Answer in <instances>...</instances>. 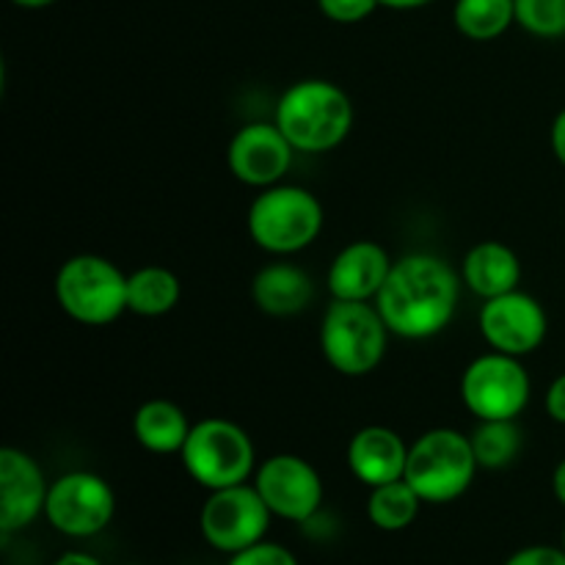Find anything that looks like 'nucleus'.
Masks as SVG:
<instances>
[{"instance_id": "obj_11", "label": "nucleus", "mask_w": 565, "mask_h": 565, "mask_svg": "<svg viewBox=\"0 0 565 565\" xmlns=\"http://www.w3.org/2000/svg\"><path fill=\"white\" fill-rule=\"evenodd\" d=\"M254 489L268 511L285 522L307 524L323 505V478L307 458L296 452H276L265 458L254 472Z\"/></svg>"}, {"instance_id": "obj_4", "label": "nucleus", "mask_w": 565, "mask_h": 565, "mask_svg": "<svg viewBox=\"0 0 565 565\" xmlns=\"http://www.w3.org/2000/svg\"><path fill=\"white\" fill-rule=\"evenodd\" d=\"M390 326L375 301H337L326 307L320 320V353L326 364L345 379H364L381 367L390 348Z\"/></svg>"}, {"instance_id": "obj_26", "label": "nucleus", "mask_w": 565, "mask_h": 565, "mask_svg": "<svg viewBox=\"0 0 565 565\" xmlns=\"http://www.w3.org/2000/svg\"><path fill=\"white\" fill-rule=\"evenodd\" d=\"M379 0H318V9L326 20L340 22V25H356L373 17L379 9Z\"/></svg>"}, {"instance_id": "obj_9", "label": "nucleus", "mask_w": 565, "mask_h": 565, "mask_svg": "<svg viewBox=\"0 0 565 565\" xmlns=\"http://www.w3.org/2000/svg\"><path fill=\"white\" fill-rule=\"evenodd\" d=\"M116 516V494L97 472L75 469L50 483L44 519L66 539L99 535Z\"/></svg>"}, {"instance_id": "obj_34", "label": "nucleus", "mask_w": 565, "mask_h": 565, "mask_svg": "<svg viewBox=\"0 0 565 565\" xmlns=\"http://www.w3.org/2000/svg\"><path fill=\"white\" fill-rule=\"evenodd\" d=\"M563 550H565V530H563Z\"/></svg>"}, {"instance_id": "obj_7", "label": "nucleus", "mask_w": 565, "mask_h": 565, "mask_svg": "<svg viewBox=\"0 0 565 565\" xmlns=\"http://www.w3.org/2000/svg\"><path fill=\"white\" fill-rule=\"evenodd\" d=\"M127 276L108 257L75 254L55 274L53 292L61 312L81 326H110L127 309Z\"/></svg>"}, {"instance_id": "obj_19", "label": "nucleus", "mask_w": 565, "mask_h": 565, "mask_svg": "<svg viewBox=\"0 0 565 565\" xmlns=\"http://www.w3.org/2000/svg\"><path fill=\"white\" fill-rule=\"evenodd\" d=\"M191 428L182 406L166 397H152L132 414V436L152 456H180Z\"/></svg>"}, {"instance_id": "obj_20", "label": "nucleus", "mask_w": 565, "mask_h": 565, "mask_svg": "<svg viewBox=\"0 0 565 565\" xmlns=\"http://www.w3.org/2000/svg\"><path fill=\"white\" fill-rule=\"evenodd\" d=\"M182 298L180 276L163 265H143L127 276V309L138 318H163Z\"/></svg>"}, {"instance_id": "obj_14", "label": "nucleus", "mask_w": 565, "mask_h": 565, "mask_svg": "<svg viewBox=\"0 0 565 565\" xmlns=\"http://www.w3.org/2000/svg\"><path fill=\"white\" fill-rule=\"evenodd\" d=\"M50 480L42 463L20 447L0 450V533L11 535L44 516Z\"/></svg>"}, {"instance_id": "obj_28", "label": "nucleus", "mask_w": 565, "mask_h": 565, "mask_svg": "<svg viewBox=\"0 0 565 565\" xmlns=\"http://www.w3.org/2000/svg\"><path fill=\"white\" fill-rule=\"evenodd\" d=\"M544 408L552 423L565 425V373L557 375L544 395Z\"/></svg>"}, {"instance_id": "obj_33", "label": "nucleus", "mask_w": 565, "mask_h": 565, "mask_svg": "<svg viewBox=\"0 0 565 565\" xmlns=\"http://www.w3.org/2000/svg\"><path fill=\"white\" fill-rule=\"evenodd\" d=\"M14 6H20V9H47V6L58 3V0H11Z\"/></svg>"}, {"instance_id": "obj_3", "label": "nucleus", "mask_w": 565, "mask_h": 565, "mask_svg": "<svg viewBox=\"0 0 565 565\" xmlns=\"http://www.w3.org/2000/svg\"><path fill=\"white\" fill-rule=\"evenodd\" d=\"M323 224L320 199L309 188L290 182L263 188L246 213V230L254 246L274 257H292L309 248L323 232Z\"/></svg>"}, {"instance_id": "obj_21", "label": "nucleus", "mask_w": 565, "mask_h": 565, "mask_svg": "<svg viewBox=\"0 0 565 565\" xmlns=\"http://www.w3.org/2000/svg\"><path fill=\"white\" fill-rule=\"evenodd\" d=\"M452 25L463 39L494 42L516 25V0H456Z\"/></svg>"}, {"instance_id": "obj_5", "label": "nucleus", "mask_w": 565, "mask_h": 565, "mask_svg": "<svg viewBox=\"0 0 565 565\" xmlns=\"http://www.w3.org/2000/svg\"><path fill=\"white\" fill-rule=\"evenodd\" d=\"M478 472L480 463L467 434L456 428H430L408 447L403 478L425 505H447L472 489Z\"/></svg>"}, {"instance_id": "obj_8", "label": "nucleus", "mask_w": 565, "mask_h": 565, "mask_svg": "<svg viewBox=\"0 0 565 565\" xmlns=\"http://www.w3.org/2000/svg\"><path fill=\"white\" fill-rule=\"evenodd\" d=\"M533 397V381L522 359L489 351L472 359L461 375V401L478 423L519 419Z\"/></svg>"}, {"instance_id": "obj_23", "label": "nucleus", "mask_w": 565, "mask_h": 565, "mask_svg": "<svg viewBox=\"0 0 565 565\" xmlns=\"http://www.w3.org/2000/svg\"><path fill=\"white\" fill-rule=\"evenodd\" d=\"M469 441H472L480 469L500 472L522 456L524 434L519 428V419H483L469 434Z\"/></svg>"}, {"instance_id": "obj_6", "label": "nucleus", "mask_w": 565, "mask_h": 565, "mask_svg": "<svg viewBox=\"0 0 565 565\" xmlns=\"http://www.w3.org/2000/svg\"><path fill=\"white\" fill-rule=\"evenodd\" d=\"M180 461L188 478L207 491L248 483L257 472V450L243 425L226 417H204L193 423Z\"/></svg>"}, {"instance_id": "obj_22", "label": "nucleus", "mask_w": 565, "mask_h": 565, "mask_svg": "<svg viewBox=\"0 0 565 565\" xmlns=\"http://www.w3.org/2000/svg\"><path fill=\"white\" fill-rule=\"evenodd\" d=\"M425 502L419 500L417 491L412 489L406 478L392 480V483L375 486L367 494V519L373 527L384 533H401L412 527L419 516V508Z\"/></svg>"}, {"instance_id": "obj_12", "label": "nucleus", "mask_w": 565, "mask_h": 565, "mask_svg": "<svg viewBox=\"0 0 565 565\" xmlns=\"http://www.w3.org/2000/svg\"><path fill=\"white\" fill-rule=\"evenodd\" d=\"M478 326L489 351H500L516 359L535 353L550 337V315H546L544 303L524 290L483 301Z\"/></svg>"}, {"instance_id": "obj_29", "label": "nucleus", "mask_w": 565, "mask_h": 565, "mask_svg": "<svg viewBox=\"0 0 565 565\" xmlns=\"http://www.w3.org/2000/svg\"><path fill=\"white\" fill-rule=\"evenodd\" d=\"M550 143H552V154H555L557 163L565 169V108L555 116V121H552Z\"/></svg>"}, {"instance_id": "obj_24", "label": "nucleus", "mask_w": 565, "mask_h": 565, "mask_svg": "<svg viewBox=\"0 0 565 565\" xmlns=\"http://www.w3.org/2000/svg\"><path fill=\"white\" fill-rule=\"evenodd\" d=\"M516 25L539 39L565 36V0H516Z\"/></svg>"}, {"instance_id": "obj_2", "label": "nucleus", "mask_w": 565, "mask_h": 565, "mask_svg": "<svg viewBox=\"0 0 565 565\" xmlns=\"http://www.w3.org/2000/svg\"><path fill=\"white\" fill-rule=\"evenodd\" d=\"M274 121L296 152L326 154L342 147L353 132L356 108L348 92L323 77H303L285 88Z\"/></svg>"}, {"instance_id": "obj_18", "label": "nucleus", "mask_w": 565, "mask_h": 565, "mask_svg": "<svg viewBox=\"0 0 565 565\" xmlns=\"http://www.w3.org/2000/svg\"><path fill=\"white\" fill-rule=\"evenodd\" d=\"M461 279L469 292L489 301V298L519 290V285H522V259L508 243L480 241L463 257Z\"/></svg>"}, {"instance_id": "obj_31", "label": "nucleus", "mask_w": 565, "mask_h": 565, "mask_svg": "<svg viewBox=\"0 0 565 565\" xmlns=\"http://www.w3.org/2000/svg\"><path fill=\"white\" fill-rule=\"evenodd\" d=\"M552 494H555V500L565 508V458L557 463L555 472H552Z\"/></svg>"}, {"instance_id": "obj_1", "label": "nucleus", "mask_w": 565, "mask_h": 565, "mask_svg": "<svg viewBox=\"0 0 565 565\" xmlns=\"http://www.w3.org/2000/svg\"><path fill=\"white\" fill-rule=\"evenodd\" d=\"M463 279L447 259L428 252L403 254L395 259L375 307L392 337L425 342L452 323L461 303Z\"/></svg>"}, {"instance_id": "obj_15", "label": "nucleus", "mask_w": 565, "mask_h": 565, "mask_svg": "<svg viewBox=\"0 0 565 565\" xmlns=\"http://www.w3.org/2000/svg\"><path fill=\"white\" fill-rule=\"evenodd\" d=\"M395 259L381 243L353 241L331 259L326 287L337 301H375L386 285Z\"/></svg>"}, {"instance_id": "obj_13", "label": "nucleus", "mask_w": 565, "mask_h": 565, "mask_svg": "<svg viewBox=\"0 0 565 565\" xmlns=\"http://www.w3.org/2000/svg\"><path fill=\"white\" fill-rule=\"evenodd\" d=\"M292 154L296 149L276 121H248L232 136L226 147V166L237 182L263 191L285 180Z\"/></svg>"}, {"instance_id": "obj_10", "label": "nucleus", "mask_w": 565, "mask_h": 565, "mask_svg": "<svg viewBox=\"0 0 565 565\" xmlns=\"http://www.w3.org/2000/svg\"><path fill=\"white\" fill-rule=\"evenodd\" d=\"M270 519L274 513L268 511L254 483H241L210 491L199 513V530L215 552L235 555L265 541Z\"/></svg>"}, {"instance_id": "obj_30", "label": "nucleus", "mask_w": 565, "mask_h": 565, "mask_svg": "<svg viewBox=\"0 0 565 565\" xmlns=\"http://www.w3.org/2000/svg\"><path fill=\"white\" fill-rule=\"evenodd\" d=\"M50 565H103V563H99L94 555H88V552H64V555L55 557Z\"/></svg>"}, {"instance_id": "obj_25", "label": "nucleus", "mask_w": 565, "mask_h": 565, "mask_svg": "<svg viewBox=\"0 0 565 565\" xmlns=\"http://www.w3.org/2000/svg\"><path fill=\"white\" fill-rule=\"evenodd\" d=\"M226 565H298V557L287 546L274 544V541H259L248 550L230 555Z\"/></svg>"}, {"instance_id": "obj_32", "label": "nucleus", "mask_w": 565, "mask_h": 565, "mask_svg": "<svg viewBox=\"0 0 565 565\" xmlns=\"http://www.w3.org/2000/svg\"><path fill=\"white\" fill-rule=\"evenodd\" d=\"M384 9L392 11H414V9H423V6L434 3V0H379Z\"/></svg>"}, {"instance_id": "obj_16", "label": "nucleus", "mask_w": 565, "mask_h": 565, "mask_svg": "<svg viewBox=\"0 0 565 565\" xmlns=\"http://www.w3.org/2000/svg\"><path fill=\"white\" fill-rule=\"evenodd\" d=\"M408 441L390 425H364L348 441V469L367 489L392 483L406 475Z\"/></svg>"}, {"instance_id": "obj_17", "label": "nucleus", "mask_w": 565, "mask_h": 565, "mask_svg": "<svg viewBox=\"0 0 565 565\" xmlns=\"http://www.w3.org/2000/svg\"><path fill=\"white\" fill-rule=\"evenodd\" d=\"M252 298L259 312L270 318H296L315 301V281L301 265L276 259L257 270Z\"/></svg>"}, {"instance_id": "obj_27", "label": "nucleus", "mask_w": 565, "mask_h": 565, "mask_svg": "<svg viewBox=\"0 0 565 565\" xmlns=\"http://www.w3.org/2000/svg\"><path fill=\"white\" fill-rule=\"evenodd\" d=\"M505 565H565V550L563 546L546 544L524 546V550L513 552L505 561Z\"/></svg>"}, {"instance_id": "obj_35", "label": "nucleus", "mask_w": 565, "mask_h": 565, "mask_svg": "<svg viewBox=\"0 0 565 565\" xmlns=\"http://www.w3.org/2000/svg\"><path fill=\"white\" fill-rule=\"evenodd\" d=\"M125 565H141V563H125Z\"/></svg>"}]
</instances>
